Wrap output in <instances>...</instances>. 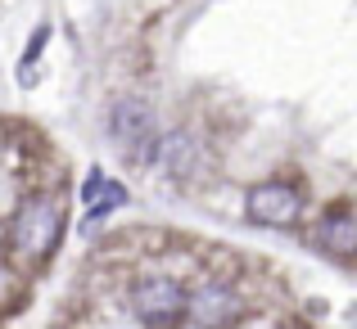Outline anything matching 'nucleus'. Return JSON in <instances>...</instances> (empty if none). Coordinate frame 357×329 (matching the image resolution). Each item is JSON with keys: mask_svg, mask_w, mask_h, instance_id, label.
<instances>
[{"mask_svg": "<svg viewBox=\"0 0 357 329\" xmlns=\"http://www.w3.org/2000/svg\"><path fill=\"white\" fill-rule=\"evenodd\" d=\"M127 303H131V316H136L140 325L167 329V325H185V303H190V289H185L176 275L149 271V275H136V280H131Z\"/></svg>", "mask_w": 357, "mask_h": 329, "instance_id": "1", "label": "nucleus"}, {"mask_svg": "<svg viewBox=\"0 0 357 329\" xmlns=\"http://www.w3.org/2000/svg\"><path fill=\"white\" fill-rule=\"evenodd\" d=\"M63 234V208L54 199H27L14 217V243L23 257H45Z\"/></svg>", "mask_w": 357, "mask_h": 329, "instance_id": "2", "label": "nucleus"}, {"mask_svg": "<svg viewBox=\"0 0 357 329\" xmlns=\"http://www.w3.org/2000/svg\"><path fill=\"white\" fill-rule=\"evenodd\" d=\"M244 321V298L231 280H195L190 303H185V325H236Z\"/></svg>", "mask_w": 357, "mask_h": 329, "instance_id": "3", "label": "nucleus"}, {"mask_svg": "<svg viewBox=\"0 0 357 329\" xmlns=\"http://www.w3.org/2000/svg\"><path fill=\"white\" fill-rule=\"evenodd\" d=\"M249 217L258 225H294L298 221V190L285 181H267L249 190Z\"/></svg>", "mask_w": 357, "mask_h": 329, "instance_id": "4", "label": "nucleus"}, {"mask_svg": "<svg viewBox=\"0 0 357 329\" xmlns=\"http://www.w3.org/2000/svg\"><path fill=\"white\" fill-rule=\"evenodd\" d=\"M109 131H114L118 145L136 149V154H154V113L140 99H118L109 109Z\"/></svg>", "mask_w": 357, "mask_h": 329, "instance_id": "5", "label": "nucleus"}, {"mask_svg": "<svg viewBox=\"0 0 357 329\" xmlns=\"http://www.w3.org/2000/svg\"><path fill=\"white\" fill-rule=\"evenodd\" d=\"M317 248L331 257H357V217L353 212H335L317 225Z\"/></svg>", "mask_w": 357, "mask_h": 329, "instance_id": "6", "label": "nucleus"}, {"mask_svg": "<svg viewBox=\"0 0 357 329\" xmlns=\"http://www.w3.org/2000/svg\"><path fill=\"white\" fill-rule=\"evenodd\" d=\"M82 203L91 208V217H100V212H109V208H118V203H127V190H122L118 181L91 176V181L82 185Z\"/></svg>", "mask_w": 357, "mask_h": 329, "instance_id": "7", "label": "nucleus"}, {"mask_svg": "<svg viewBox=\"0 0 357 329\" xmlns=\"http://www.w3.org/2000/svg\"><path fill=\"white\" fill-rule=\"evenodd\" d=\"M163 163H167V172H172V176H185L195 167V140L185 136V131H176V136L163 140Z\"/></svg>", "mask_w": 357, "mask_h": 329, "instance_id": "8", "label": "nucleus"}]
</instances>
